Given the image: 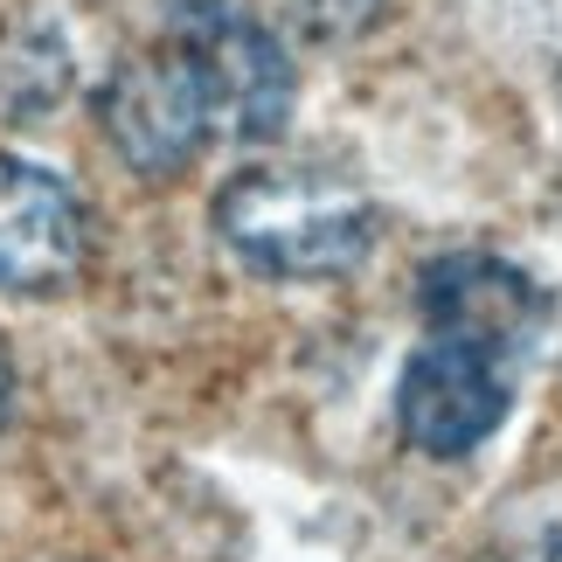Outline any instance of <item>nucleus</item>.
<instances>
[{
    "label": "nucleus",
    "mask_w": 562,
    "mask_h": 562,
    "mask_svg": "<svg viewBox=\"0 0 562 562\" xmlns=\"http://www.w3.org/2000/svg\"><path fill=\"white\" fill-rule=\"evenodd\" d=\"M215 236L265 278H348L375 250V202L327 167H244L215 194Z\"/></svg>",
    "instance_id": "nucleus-1"
},
{
    "label": "nucleus",
    "mask_w": 562,
    "mask_h": 562,
    "mask_svg": "<svg viewBox=\"0 0 562 562\" xmlns=\"http://www.w3.org/2000/svg\"><path fill=\"white\" fill-rule=\"evenodd\" d=\"M175 49L202 77L215 133H229L244 146H265L285 133L299 77H292L285 42L257 14L229 8V0H175Z\"/></svg>",
    "instance_id": "nucleus-2"
},
{
    "label": "nucleus",
    "mask_w": 562,
    "mask_h": 562,
    "mask_svg": "<svg viewBox=\"0 0 562 562\" xmlns=\"http://www.w3.org/2000/svg\"><path fill=\"white\" fill-rule=\"evenodd\" d=\"M514 382H521V361L472 348V340L424 334V348L403 361V382H396L403 445L424 451V459H465V451H480L507 424Z\"/></svg>",
    "instance_id": "nucleus-3"
},
{
    "label": "nucleus",
    "mask_w": 562,
    "mask_h": 562,
    "mask_svg": "<svg viewBox=\"0 0 562 562\" xmlns=\"http://www.w3.org/2000/svg\"><path fill=\"white\" fill-rule=\"evenodd\" d=\"M98 125H104V139H112V154L146 181H175L215 139L202 77H194V63L175 42H167V49H146V56H125L119 70L98 83Z\"/></svg>",
    "instance_id": "nucleus-4"
},
{
    "label": "nucleus",
    "mask_w": 562,
    "mask_h": 562,
    "mask_svg": "<svg viewBox=\"0 0 562 562\" xmlns=\"http://www.w3.org/2000/svg\"><path fill=\"white\" fill-rule=\"evenodd\" d=\"M417 313H424V334L472 340V348H493V355L521 361V369L535 361V348L549 334V292L493 250L430 257L417 271Z\"/></svg>",
    "instance_id": "nucleus-5"
},
{
    "label": "nucleus",
    "mask_w": 562,
    "mask_h": 562,
    "mask_svg": "<svg viewBox=\"0 0 562 562\" xmlns=\"http://www.w3.org/2000/svg\"><path fill=\"white\" fill-rule=\"evenodd\" d=\"M83 257H91V215L77 188L21 154H0V292L49 299L77 285Z\"/></svg>",
    "instance_id": "nucleus-6"
},
{
    "label": "nucleus",
    "mask_w": 562,
    "mask_h": 562,
    "mask_svg": "<svg viewBox=\"0 0 562 562\" xmlns=\"http://www.w3.org/2000/svg\"><path fill=\"white\" fill-rule=\"evenodd\" d=\"M382 8V0H306V29H319V35H340V29H361V21H369Z\"/></svg>",
    "instance_id": "nucleus-7"
},
{
    "label": "nucleus",
    "mask_w": 562,
    "mask_h": 562,
    "mask_svg": "<svg viewBox=\"0 0 562 562\" xmlns=\"http://www.w3.org/2000/svg\"><path fill=\"white\" fill-rule=\"evenodd\" d=\"M501 562H562V521L555 528H535L528 542H514Z\"/></svg>",
    "instance_id": "nucleus-8"
},
{
    "label": "nucleus",
    "mask_w": 562,
    "mask_h": 562,
    "mask_svg": "<svg viewBox=\"0 0 562 562\" xmlns=\"http://www.w3.org/2000/svg\"><path fill=\"white\" fill-rule=\"evenodd\" d=\"M14 417V355L0 348V424Z\"/></svg>",
    "instance_id": "nucleus-9"
}]
</instances>
